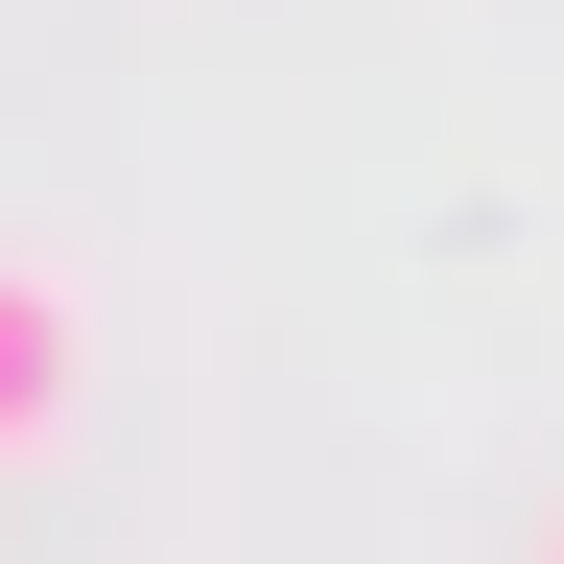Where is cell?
<instances>
[{
  "label": "cell",
  "instance_id": "2",
  "mask_svg": "<svg viewBox=\"0 0 564 564\" xmlns=\"http://www.w3.org/2000/svg\"><path fill=\"white\" fill-rule=\"evenodd\" d=\"M518 564H564V518H541V541H518Z\"/></svg>",
  "mask_w": 564,
  "mask_h": 564
},
{
  "label": "cell",
  "instance_id": "1",
  "mask_svg": "<svg viewBox=\"0 0 564 564\" xmlns=\"http://www.w3.org/2000/svg\"><path fill=\"white\" fill-rule=\"evenodd\" d=\"M70 423H95V306L47 259H0V470H47Z\"/></svg>",
  "mask_w": 564,
  "mask_h": 564
}]
</instances>
